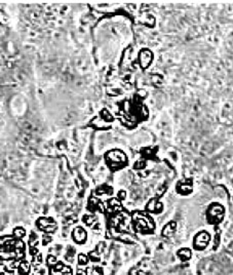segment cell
Returning a JSON list of instances; mask_svg holds the SVG:
<instances>
[{
	"label": "cell",
	"mask_w": 233,
	"mask_h": 275,
	"mask_svg": "<svg viewBox=\"0 0 233 275\" xmlns=\"http://www.w3.org/2000/svg\"><path fill=\"white\" fill-rule=\"evenodd\" d=\"M175 230H176V223H175V222H172V223H169L167 225H165L163 230H162V234H163L164 236L169 237L174 234Z\"/></svg>",
	"instance_id": "6"
},
{
	"label": "cell",
	"mask_w": 233,
	"mask_h": 275,
	"mask_svg": "<svg viewBox=\"0 0 233 275\" xmlns=\"http://www.w3.org/2000/svg\"><path fill=\"white\" fill-rule=\"evenodd\" d=\"M56 262H57V259L54 256H52V255H49L48 257H47L46 259V263L49 265V266H54V265H56Z\"/></svg>",
	"instance_id": "12"
},
{
	"label": "cell",
	"mask_w": 233,
	"mask_h": 275,
	"mask_svg": "<svg viewBox=\"0 0 233 275\" xmlns=\"http://www.w3.org/2000/svg\"><path fill=\"white\" fill-rule=\"evenodd\" d=\"M38 254V249L36 247H30V255L31 256H36Z\"/></svg>",
	"instance_id": "13"
},
{
	"label": "cell",
	"mask_w": 233,
	"mask_h": 275,
	"mask_svg": "<svg viewBox=\"0 0 233 275\" xmlns=\"http://www.w3.org/2000/svg\"><path fill=\"white\" fill-rule=\"evenodd\" d=\"M86 275H103L102 273V270L99 268H89L86 270Z\"/></svg>",
	"instance_id": "9"
},
{
	"label": "cell",
	"mask_w": 233,
	"mask_h": 275,
	"mask_svg": "<svg viewBox=\"0 0 233 275\" xmlns=\"http://www.w3.org/2000/svg\"><path fill=\"white\" fill-rule=\"evenodd\" d=\"M41 263H42L41 254L36 255V256L33 257V260H32V265H34V266H38V265H41Z\"/></svg>",
	"instance_id": "10"
},
{
	"label": "cell",
	"mask_w": 233,
	"mask_h": 275,
	"mask_svg": "<svg viewBox=\"0 0 233 275\" xmlns=\"http://www.w3.org/2000/svg\"><path fill=\"white\" fill-rule=\"evenodd\" d=\"M51 237L44 236V237H43V242H42V244H43V246H46V244L48 243V242H51Z\"/></svg>",
	"instance_id": "15"
},
{
	"label": "cell",
	"mask_w": 233,
	"mask_h": 275,
	"mask_svg": "<svg viewBox=\"0 0 233 275\" xmlns=\"http://www.w3.org/2000/svg\"><path fill=\"white\" fill-rule=\"evenodd\" d=\"M34 275H46V270L44 268H42V269H40L39 271L35 272Z\"/></svg>",
	"instance_id": "14"
},
{
	"label": "cell",
	"mask_w": 233,
	"mask_h": 275,
	"mask_svg": "<svg viewBox=\"0 0 233 275\" xmlns=\"http://www.w3.org/2000/svg\"><path fill=\"white\" fill-rule=\"evenodd\" d=\"M37 226L40 230L44 232H52L57 229V225L54 222H52L51 220H46V219H40L37 221Z\"/></svg>",
	"instance_id": "3"
},
{
	"label": "cell",
	"mask_w": 233,
	"mask_h": 275,
	"mask_svg": "<svg viewBox=\"0 0 233 275\" xmlns=\"http://www.w3.org/2000/svg\"><path fill=\"white\" fill-rule=\"evenodd\" d=\"M78 263L80 265H86L89 263V257H86L84 254H80L78 256Z\"/></svg>",
	"instance_id": "11"
},
{
	"label": "cell",
	"mask_w": 233,
	"mask_h": 275,
	"mask_svg": "<svg viewBox=\"0 0 233 275\" xmlns=\"http://www.w3.org/2000/svg\"><path fill=\"white\" fill-rule=\"evenodd\" d=\"M177 254L182 261H188V260L191 258V252L188 249H181L180 251H178Z\"/></svg>",
	"instance_id": "7"
},
{
	"label": "cell",
	"mask_w": 233,
	"mask_h": 275,
	"mask_svg": "<svg viewBox=\"0 0 233 275\" xmlns=\"http://www.w3.org/2000/svg\"><path fill=\"white\" fill-rule=\"evenodd\" d=\"M0 275H5V274H4V272H0Z\"/></svg>",
	"instance_id": "16"
},
{
	"label": "cell",
	"mask_w": 233,
	"mask_h": 275,
	"mask_svg": "<svg viewBox=\"0 0 233 275\" xmlns=\"http://www.w3.org/2000/svg\"><path fill=\"white\" fill-rule=\"evenodd\" d=\"M210 235L207 232H200L199 234H197L194 238V246L197 249H203L207 246L210 242Z\"/></svg>",
	"instance_id": "2"
},
{
	"label": "cell",
	"mask_w": 233,
	"mask_h": 275,
	"mask_svg": "<svg viewBox=\"0 0 233 275\" xmlns=\"http://www.w3.org/2000/svg\"><path fill=\"white\" fill-rule=\"evenodd\" d=\"M26 246L21 239L14 236L0 237V264L2 262H21L25 257Z\"/></svg>",
	"instance_id": "1"
},
{
	"label": "cell",
	"mask_w": 233,
	"mask_h": 275,
	"mask_svg": "<svg viewBox=\"0 0 233 275\" xmlns=\"http://www.w3.org/2000/svg\"><path fill=\"white\" fill-rule=\"evenodd\" d=\"M25 234H26V232H25V229L23 228H16L14 230V237H16L17 239H21L23 238L25 236Z\"/></svg>",
	"instance_id": "8"
},
{
	"label": "cell",
	"mask_w": 233,
	"mask_h": 275,
	"mask_svg": "<svg viewBox=\"0 0 233 275\" xmlns=\"http://www.w3.org/2000/svg\"><path fill=\"white\" fill-rule=\"evenodd\" d=\"M31 271V265L27 261H21L17 266V272L20 275H29Z\"/></svg>",
	"instance_id": "5"
},
{
	"label": "cell",
	"mask_w": 233,
	"mask_h": 275,
	"mask_svg": "<svg viewBox=\"0 0 233 275\" xmlns=\"http://www.w3.org/2000/svg\"><path fill=\"white\" fill-rule=\"evenodd\" d=\"M72 236H73V239L76 243H84L86 240L85 231H84L82 228H80V227H77V228L74 229Z\"/></svg>",
	"instance_id": "4"
}]
</instances>
